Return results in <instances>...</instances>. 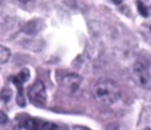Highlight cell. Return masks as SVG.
I'll return each mask as SVG.
<instances>
[{"mask_svg":"<svg viewBox=\"0 0 151 130\" xmlns=\"http://www.w3.org/2000/svg\"><path fill=\"white\" fill-rule=\"evenodd\" d=\"M82 78L76 74H70L63 80V87L69 93H75L81 84Z\"/></svg>","mask_w":151,"mask_h":130,"instance_id":"5b68a950","label":"cell"},{"mask_svg":"<svg viewBox=\"0 0 151 130\" xmlns=\"http://www.w3.org/2000/svg\"><path fill=\"white\" fill-rule=\"evenodd\" d=\"M137 8L140 12V13L143 16V17H148L149 16V11H148V8L147 6L141 1V0H138L137 1Z\"/></svg>","mask_w":151,"mask_h":130,"instance_id":"ba28073f","label":"cell"},{"mask_svg":"<svg viewBox=\"0 0 151 130\" xmlns=\"http://www.w3.org/2000/svg\"><path fill=\"white\" fill-rule=\"evenodd\" d=\"M22 126L24 127V129L27 130H39V123L35 119L33 118H27L26 119L23 123Z\"/></svg>","mask_w":151,"mask_h":130,"instance_id":"8992f818","label":"cell"},{"mask_svg":"<svg viewBox=\"0 0 151 130\" xmlns=\"http://www.w3.org/2000/svg\"><path fill=\"white\" fill-rule=\"evenodd\" d=\"M20 3H22V4H27V3H28V2H30L31 0H19Z\"/></svg>","mask_w":151,"mask_h":130,"instance_id":"7c38bea8","label":"cell"},{"mask_svg":"<svg viewBox=\"0 0 151 130\" xmlns=\"http://www.w3.org/2000/svg\"><path fill=\"white\" fill-rule=\"evenodd\" d=\"M92 95L99 105L110 106L119 101L121 97V90L115 81L103 79L95 84L92 90Z\"/></svg>","mask_w":151,"mask_h":130,"instance_id":"6da1fadb","label":"cell"},{"mask_svg":"<svg viewBox=\"0 0 151 130\" xmlns=\"http://www.w3.org/2000/svg\"><path fill=\"white\" fill-rule=\"evenodd\" d=\"M11 56V51L8 48L0 44V65H3L8 61Z\"/></svg>","mask_w":151,"mask_h":130,"instance_id":"52a82bcc","label":"cell"},{"mask_svg":"<svg viewBox=\"0 0 151 130\" xmlns=\"http://www.w3.org/2000/svg\"><path fill=\"white\" fill-rule=\"evenodd\" d=\"M133 75L136 83L144 89L150 90L151 73L148 66L142 61H137L133 66Z\"/></svg>","mask_w":151,"mask_h":130,"instance_id":"7a4b0ae2","label":"cell"},{"mask_svg":"<svg viewBox=\"0 0 151 130\" xmlns=\"http://www.w3.org/2000/svg\"><path fill=\"white\" fill-rule=\"evenodd\" d=\"M113 1V3L115 4H119L123 0H112Z\"/></svg>","mask_w":151,"mask_h":130,"instance_id":"8fae6325","label":"cell"},{"mask_svg":"<svg viewBox=\"0 0 151 130\" xmlns=\"http://www.w3.org/2000/svg\"><path fill=\"white\" fill-rule=\"evenodd\" d=\"M28 98L36 106H42L46 102L45 86L41 81H36L28 90Z\"/></svg>","mask_w":151,"mask_h":130,"instance_id":"3957f363","label":"cell"},{"mask_svg":"<svg viewBox=\"0 0 151 130\" xmlns=\"http://www.w3.org/2000/svg\"><path fill=\"white\" fill-rule=\"evenodd\" d=\"M42 130H59V128L51 122H45L42 126Z\"/></svg>","mask_w":151,"mask_h":130,"instance_id":"9c48e42d","label":"cell"},{"mask_svg":"<svg viewBox=\"0 0 151 130\" xmlns=\"http://www.w3.org/2000/svg\"><path fill=\"white\" fill-rule=\"evenodd\" d=\"M8 121V118L6 116V114L3 112H0V124L4 125Z\"/></svg>","mask_w":151,"mask_h":130,"instance_id":"30bf717a","label":"cell"},{"mask_svg":"<svg viewBox=\"0 0 151 130\" xmlns=\"http://www.w3.org/2000/svg\"><path fill=\"white\" fill-rule=\"evenodd\" d=\"M29 71L27 68H24L23 70H21L18 74L14 75L12 78V82L16 86L17 88V91H18V95H17V103L19 105L24 107L26 105V100H25V97H24V89H23V85L24 83L29 79Z\"/></svg>","mask_w":151,"mask_h":130,"instance_id":"277c9868","label":"cell"}]
</instances>
